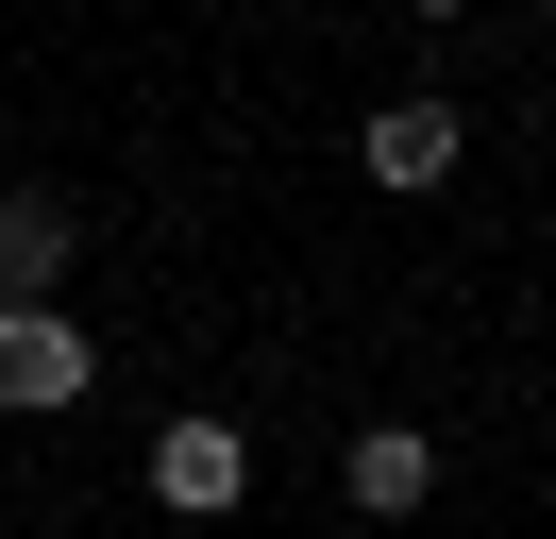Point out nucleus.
<instances>
[{
  "label": "nucleus",
  "instance_id": "nucleus-1",
  "mask_svg": "<svg viewBox=\"0 0 556 539\" xmlns=\"http://www.w3.org/2000/svg\"><path fill=\"white\" fill-rule=\"evenodd\" d=\"M102 388V354H85L68 303H0V422H51V404Z\"/></svg>",
  "mask_w": 556,
  "mask_h": 539
},
{
  "label": "nucleus",
  "instance_id": "nucleus-2",
  "mask_svg": "<svg viewBox=\"0 0 556 539\" xmlns=\"http://www.w3.org/2000/svg\"><path fill=\"white\" fill-rule=\"evenodd\" d=\"M455 152H472V118H455L439 85H405V101H371V135H354V168H371V186H405V202L439 186Z\"/></svg>",
  "mask_w": 556,
  "mask_h": 539
},
{
  "label": "nucleus",
  "instance_id": "nucleus-3",
  "mask_svg": "<svg viewBox=\"0 0 556 539\" xmlns=\"http://www.w3.org/2000/svg\"><path fill=\"white\" fill-rule=\"evenodd\" d=\"M237 489H253V438H237V422H169V438H152V505H186V523H219Z\"/></svg>",
  "mask_w": 556,
  "mask_h": 539
},
{
  "label": "nucleus",
  "instance_id": "nucleus-4",
  "mask_svg": "<svg viewBox=\"0 0 556 539\" xmlns=\"http://www.w3.org/2000/svg\"><path fill=\"white\" fill-rule=\"evenodd\" d=\"M338 489H354V523H405V505H439V438H421V422H371L338 455Z\"/></svg>",
  "mask_w": 556,
  "mask_h": 539
},
{
  "label": "nucleus",
  "instance_id": "nucleus-5",
  "mask_svg": "<svg viewBox=\"0 0 556 539\" xmlns=\"http://www.w3.org/2000/svg\"><path fill=\"white\" fill-rule=\"evenodd\" d=\"M51 287H68V202L0 186V303H51Z\"/></svg>",
  "mask_w": 556,
  "mask_h": 539
}]
</instances>
